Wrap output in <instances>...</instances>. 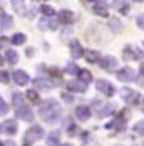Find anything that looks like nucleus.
Masks as SVG:
<instances>
[{
  "instance_id": "f257e3e1",
  "label": "nucleus",
  "mask_w": 144,
  "mask_h": 146,
  "mask_svg": "<svg viewBox=\"0 0 144 146\" xmlns=\"http://www.w3.org/2000/svg\"><path fill=\"white\" fill-rule=\"evenodd\" d=\"M39 114H40V117H42L45 123L52 124V123H55V121L60 119V116H62V108H60V104L55 99H47L39 108Z\"/></svg>"
},
{
  "instance_id": "f03ea898",
  "label": "nucleus",
  "mask_w": 144,
  "mask_h": 146,
  "mask_svg": "<svg viewBox=\"0 0 144 146\" xmlns=\"http://www.w3.org/2000/svg\"><path fill=\"white\" fill-rule=\"evenodd\" d=\"M92 109L96 111L97 117H106L114 111V104L112 102H104V101H99V99H94L92 101Z\"/></svg>"
},
{
  "instance_id": "7ed1b4c3",
  "label": "nucleus",
  "mask_w": 144,
  "mask_h": 146,
  "mask_svg": "<svg viewBox=\"0 0 144 146\" xmlns=\"http://www.w3.org/2000/svg\"><path fill=\"white\" fill-rule=\"evenodd\" d=\"M122 57L126 59V60H139V59L144 57V52L143 50H139L137 47H132V45H126L124 49H122Z\"/></svg>"
},
{
  "instance_id": "20e7f679",
  "label": "nucleus",
  "mask_w": 144,
  "mask_h": 146,
  "mask_svg": "<svg viewBox=\"0 0 144 146\" xmlns=\"http://www.w3.org/2000/svg\"><path fill=\"white\" fill-rule=\"evenodd\" d=\"M42 136H44V129L40 126H32L29 131L25 133V143L30 145V143H34V141H39Z\"/></svg>"
},
{
  "instance_id": "39448f33",
  "label": "nucleus",
  "mask_w": 144,
  "mask_h": 146,
  "mask_svg": "<svg viewBox=\"0 0 144 146\" xmlns=\"http://www.w3.org/2000/svg\"><path fill=\"white\" fill-rule=\"evenodd\" d=\"M117 79L122 82H132L136 81V71L131 67H122L121 71H117Z\"/></svg>"
},
{
  "instance_id": "423d86ee",
  "label": "nucleus",
  "mask_w": 144,
  "mask_h": 146,
  "mask_svg": "<svg viewBox=\"0 0 144 146\" xmlns=\"http://www.w3.org/2000/svg\"><path fill=\"white\" fill-rule=\"evenodd\" d=\"M96 89H97V91H101L102 94H106V96H114V92H116V88H114V86H112L111 82L104 81V79L96 81Z\"/></svg>"
},
{
  "instance_id": "0eeeda50",
  "label": "nucleus",
  "mask_w": 144,
  "mask_h": 146,
  "mask_svg": "<svg viewBox=\"0 0 144 146\" xmlns=\"http://www.w3.org/2000/svg\"><path fill=\"white\" fill-rule=\"evenodd\" d=\"M99 64H101V67L104 69V71H109V72H112V71L117 69V60H116V57H112V56L102 57Z\"/></svg>"
},
{
  "instance_id": "6e6552de",
  "label": "nucleus",
  "mask_w": 144,
  "mask_h": 146,
  "mask_svg": "<svg viewBox=\"0 0 144 146\" xmlns=\"http://www.w3.org/2000/svg\"><path fill=\"white\" fill-rule=\"evenodd\" d=\"M121 96L126 102H131V104H136V101H139V94L131 88H124L121 91Z\"/></svg>"
},
{
  "instance_id": "1a4fd4ad",
  "label": "nucleus",
  "mask_w": 144,
  "mask_h": 146,
  "mask_svg": "<svg viewBox=\"0 0 144 146\" xmlns=\"http://www.w3.org/2000/svg\"><path fill=\"white\" fill-rule=\"evenodd\" d=\"M15 114L20 117V119H24V121H34V113H32V109H30L29 106H20V108H17V111H15Z\"/></svg>"
},
{
  "instance_id": "9d476101",
  "label": "nucleus",
  "mask_w": 144,
  "mask_h": 146,
  "mask_svg": "<svg viewBox=\"0 0 144 146\" xmlns=\"http://www.w3.org/2000/svg\"><path fill=\"white\" fill-rule=\"evenodd\" d=\"M67 89L72 91V92H86L87 91V82L84 81H69L67 82Z\"/></svg>"
},
{
  "instance_id": "9b49d317",
  "label": "nucleus",
  "mask_w": 144,
  "mask_h": 146,
  "mask_svg": "<svg viewBox=\"0 0 144 146\" xmlns=\"http://www.w3.org/2000/svg\"><path fill=\"white\" fill-rule=\"evenodd\" d=\"M35 88L42 89V91H52L54 89V81L45 79V77H39V79H35Z\"/></svg>"
},
{
  "instance_id": "f8f14e48",
  "label": "nucleus",
  "mask_w": 144,
  "mask_h": 146,
  "mask_svg": "<svg viewBox=\"0 0 144 146\" xmlns=\"http://www.w3.org/2000/svg\"><path fill=\"white\" fill-rule=\"evenodd\" d=\"M107 129H114V131H121V129H124L126 128V117H116L114 121H111V123H107V126H106Z\"/></svg>"
},
{
  "instance_id": "ddd939ff",
  "label": "nucleus",
  "mask_w": 144,
  "mask_h": 146,
  "mask_svg": "<svg viewBox=\"0 0 144 146\" xmlns=\"http://www.w3.org/2000/svg\"><path fill=\"white\" fill-rule=\"evenodd\" d=\"M2 131L5 133V134H9V136H12L17 133V121L15 119H7L3 124H2Z\"/></svg>"
},
{
  "instance_id": "4468645a",
  "label": "nucleus",
  "mask_w": 144,
  "mask_h": 146,
  "mask_svg": "<svg viewBox=\"0 0 144 146\" xmlns=\"http://www.w3.org/2000/svg\"><path fill=\"white\" fill-rule=\"evenodd\" d=\"M10 3H12V7H14L15 14L18 15H24V17H27V7H25V0H10Z\"/></svg>"
},
{
  "instance_id": "2eb2a0df",
  "label": "nucleus",
  "mask_w": 144,
  "mask_h": 146,
  "mask_svg": "<svg viewBox=\"0 0 144 146\" xmlns=\"http://www.w3.org/2000/svg\"><path fill=\"white\" fill-rule=\"evenodd\" d=\"M12 77H14L15 84H18V86L29 84V76H27V72H24V71H15V72L12 74Z\"/></svg>"
},
{
  "instance_id": "dca6fc26",
  "label": "nucleus",
  "mask_w": 144,
  "mask_h": 146,
  "mask_svg": "<svg viewBox=\"0 0 144 146\" xmlns=\"http://www.w3.org/2000/svg\"><path fill=\"white\" fill-rule=\"evenodd\" d=\"M84 57H86L87 62H90V64H96V62H99V60H101V54H99L97 50L87 49V50H84Z\"/></svg>"
},
{
  "instance_id": "f3484780",
  "label": "nucleus",
  "mask_w": 144,
  "mask_h": 146,
  "mask_svg": "<svg viewBox=\"0 0 144 146\" xmlns=\"http://www.w3.org/2000/svg\"><path fill=\"white\" fill-rule=\"evenodd\" d=\"M75 116H77V119H81V121H87L90 117V109L87 106H77Z\"/></svg>"
},
{
  "instance_id": "a211bd4d",
  "label": "nucleus",
  "mask_w": 144,
  "mask_h": 146,
  "mask_svg": "<svg viewBox=\"0 0 144 146\" xmlns=\"http://www.w3.org/2000/svg\"><path fill=\"white\" fill-rule=\"evenodd\" d=\"M72 20H74V14H72L71 10H60L59 12V22L60 24H72Z\"/></svg>"
},
{
  "instance_id": "6ab92c4d",
  "label": "nucleus",
  "mask_w": 144,
  "mask_h": 146,
  "mask_svg": "<svg viewBox=\"0 0 144 146\" xmlns=\"http://www.w3.org/2000/svg\"><path fill=\"white\" fill-rule=\"evenodd\" d=\"M107 25H109V29L112 30L114 34H119V32H122V22H121L119 19H116V17H112V19H109Z\"/></svg>"
},
{
  "instance_id": "aec40b11",
  "label": "nucleus",
  "mask_w": 144,
  "mask_h": 146,
  "mask_svg": "<svg viewBox=\"0 0 144 146\" xmlns=\"http://www.w3.org/2000/svg\"><path fill=\"white\" fill-rule=\"evenodd\" d=\"M71 56H72L74 59H79L81 56H84V52H82V47H81V44H79L77 40L71 42Z\"/></svg>"
},
{
  "instance_id": "412c9836",
  "label": "nucleus",
  "mask_w": 144,
  "mask_h": 146,
  "mask_svg": "<svg viewBox=\"0 0 144 146\" xmlns=\"http://www.w3.org/2000/svg\"><path fill=\"white\" fill-rule=\"evenodd\" d=\"M5 59H7V64H17L18 62V54H17V50L14 49H7V52H5Z\"/></svg>"
},
{
  "instance_id": "4be33fe9",
  "label": "nucleus",
  "mask_w": 144,
  "mask_h": 146,
  "mask_svg": "<svg viewBox=\"0 0 144 146\" xmlns=\"http://www.w3.org/2000/svg\"><path fill=\"white\" fill-rule=\"evenodd\" d=\"M59 143H60V133L52 131L49 134V138H47V145L49 146H59Z\"/></svg>"
},
{
  "instance_id": "5701e85b",
  "label": "nucleus",
  "mask_w": 144,
  "mask_h": 146,
  "mask_svg": "<svg viewBox=\"0 0 144 146\" xmlns=\"http://www.w3.org/2000/svg\"><path fill=\"white\" fill-rule=\"evenodd\" d=\"M92 12H94L96 15H99V17H107V15H109V9H107L106 5L97 3V5H94V7H92Z\"/></svg>"
},
{
  "instance_id": "b1692460",
  "label": "nucleus",
  "mask_w": 144,
  "mask_h": 146,
  "mask_svg": "<svg viewBox=\"0 0 144 146\" xmlns=\"http://www.w3.org/2000/svg\"><path fill=\"white\" fill-rule=\"evenodd\" d=\"M12 27V17L10 15H3V17H0V30H7Z\"/></svg>"
},
{
  "instance_id": "393cba45",
  "label": "nucleus",
  "mask_w": 144,
  "mask_h": 146,
  "mask_svg": "<svg viewBox=\"0 0 144 146\" xmlns=\"http://www.w3.org/2000/svg\"><path fill=\"white\" fill-rule=\"evenodd\" d=\"M27 98H29V101L32 104H39L40 102V96H39V92L35 89H30L29 92H27Z\"/></svg>"
},
{
  "instance_id": "a878e982",
  "label": "nucleus",
  "mask_w": 144,
  "mask_h": 146,
  "mask_svg": "<svg viewBox=\"0 0 144 146\" xmlns=\"http://www.w3.org/2000/svg\"><path fill=\"white\" fill-rule=\"evenodd\" d=\"M114 5L117 7V10L121 12V14H129V5L127 3H124V2H121V0H116L114 2Z\"/></svg>"
},
{
  "instance_id": "bb28decb",
  "label": "nucleus",
  "mask_w": 144,
  "mask_h": 146,
  "mask_svg": "<svg viewBox=\"0 0 144 146\" xmlns=\"http://www.w3.org/2000/svg\"><path fill=\"white\" fill-rule=\"evenodd\" d=\"M55 27H57V25H55L52 20H42V22L39 24V29H40V30H47V29H52V30H54Z\"/></svg>"
},
{
  "instance_id": "cd10ccee",
  "label": "nucleus",
  "mask_w": 144,
  "mask_h": 146,
  "mask_svg": "<svg viewBox=\"0 0 144 146\" xmlns=\"http://www.w3.org/2000/svg\"><path fill=\"white\" fill-rule=\"evenodd\" d=\"M12 44L14 45H22V44H25V35L24 34H15L14 37H12Z\"/></svg>"
},
{
  "instance_id": "c85d7f7f",
  "label": "nucleus",
  "mask_w": 144,
  "mask_h": 146,
  "mask_svg": "<svg viewBox=\"0 0 144 146\" xmlns=\"http://www.w3.org/2000/svg\"><path fill=\"white\" fill-rule=\"evenodd\" d=\"M40 12H42L45 17H54V15H55V10H54L50 5H42V7H40Z\"/></svg>"
},
{
  "instance_id": "c756f323",
  "label": "nucleus",
  "mask_w": 144,
  "mask_h": 146,
  "mask_svg": "<svg viewBox=\"0 0 144 146\" xmlns=\"http://www.w3.org/2000/svg\"><path fill=\"white\" fill-rule=\"evenodd\" d=\"M79 76H81V81H84V82H90V81H92V74L89 72L87 69H82V71L79 72Z\"/></svg>"
},
{
  "instance_id": "7c9ffc66",
  "label": "nucleus",
  "mask_w": 144,
  "mask_h": 146,
  "mask_svg": "<svg viewBox=\"0 0 144 146\" xmlns=\"http://www.w3.org/2000/svg\"><path fill=\"white\" fill-rule=\"evenodd\" d=\"M12 99H14V104L17 108H20V106H24V96L22 94H18V92H14V96H12Z\"/></svg>"
},
{
  "instance_id": "2f4dec72",
  "label": "nucleus",
  "mask_w": 144,
  "mask_h": 146,
  "mask_svg": "<svg viewBox=\"0 0 144 146\" xmlns=\"http://www.w3.org/2000/svg\"><path fill=\"white\" fill-rule=\"evenodd\" d=\"M65 71H67L69 74H72V76H75V74L81 72V69H79V67H77V66H75L74 62H71V64H69V66L65 67Z\"/></svg>"
},
{
  "instance_id": "473e14b6",
  "label": "nucleus",
  "mask_w": 144,
  "mask_h": 146,
  "mask_svg": "<svg viewBox=\"0 0 144 146\" xmlns=\"http://www.w3.org/2000/svg\"><path fill=\"white\" fill-rule=\"evenodd\" d=\"M134 131L137 133V134H141V136H144V119L143 121H139V123H136Z\"/></svg>"
},
{
  "instance_id": "72a5a7b5",
  "label": "nucleus",
  "mask_w": 144,
  "mask_h": 146,
  "mask_svg": "<svg viewBox=\"0 0 144 146\" xmlns=\"http://www.w3.org/2000/svg\"><path fill=\"white\" fill-rule=\"evenodd\" d=\"M9 81H10V76H9V72L0 71V82H2V84H9Z\"/></svg>"
},
{
  "instance_id": "f704fd0d",
  "label": "nucleus",
  "mask_w": 144,
  "mask_h": 146,
  "mask_svg": "<svg viewBox=\"0 0 144 146\" xmlns=\"http://www.w3.org/2000/svg\"><path fill=\"white\" fill-rule=\"evenodd\" d=\"M7 111H9V106H7V102L0 98V114H7Z\"/></svg>"
},
{
  "instance_id": "c9c22d12",
  "label": "nucleus",
  "mask_w": 144,
  "mask_h": 146,
  "mask_svg": "<svg viewBox=\"0 0 144 146\" xmlns=\"http://www.w3.org/2000/svg\"><path fill=\"white\" fill-rule=\"evenodd\" d=\"M136 24H137L139 29H144V15H139V17L136 19Z\"/></svg>"
},
{
  "instance_id": "e433bc0d",
  "label": "nucleus",
  "mask_w": 144,
  "mask_h": 146,
  "mask_svg": "<svg viewBox=\"0 0 144 146\" xmlns=\"http://www.w3.org/2000/svg\"><path fill=\"white\" fill-rule=\"evenodd\" d=\"M69 126H71V129H67V131H69V134H71V136H75V134H77V126L71 124V121H69Z\"/></svg>"
},
{
  "instance_id": "4c0bfd02",
  "label": "nucleus",
  "mask_w": 144,
  "mask_h": 146,
  "mask_svg": "<svg viewBox=\"0 0 144 146\" xmlns=\"http://www.w3.org/2000/svg\"><path fill=\"white\" fill-rule=\"evenodd\" d=\"M62 99H64V101H67L69 104H71V102H74V98H72L71 94H67V92H64V94H62Z\"/></svg>"
},
{
  "instance_id": "58836bf2",
  "label": "nucleus",
  "mask_w": 144,
  "mask_h": 146,
  "mask_svg": "<svg viewBox=\"0 0 144 146\" xmlns=\"http://www.w3.org/2000/svg\"><path fill=\"white\" fill-rule=\"evenodd\" d=\"M50 72L54 74V76H55V77H57V79H60V71H59V69H52V71H50Z\"/></svg>"
},
{
  "instance_id": "ea45409f",
  "label": "nucleus",
  "mask_w": 144,
  "mask_h": 146,
  "mask_svg": "<svg viewBox=\"0 0 144 146\" xmlns=\"http://www.w3.org/2000/svg\"><path fill=\"white\" fill-rule=\"evenodd\" d=\"M3 15H5V12H3V9L0 7V17H3Z\"/></svg>"
},
{
  "instance_id": "a19ab883",
  "label": "nucleus",
  "mask_w": 144,
  "mask_h": 146,
  "mask_svg": "<svg viewBox=\"0 0 144 146\" xmlns=\"http://www.w3.org/2000/svg\"><path fill=\"white\" fill-rule=\"evenodd\" d=\"M141 74H143V76H144V62H143V64H141Z\"/></svg>"
},
{
  "instance_id": "79ce46f5",
  "label": "nucleus",
  "mask_w": 144,
  "mask_h": 146,
  "mask_svg": "<svg viewBox=\"0 0 144 146\" xmlns=\"http://www.w3.org/2000/svg\"><path fill=\"white\" fill-rule=\"evenodd\" d=\"M3 64V57H2V54H0V66Z\"/></svg>"
},
{
  "instance_id": "37998d69",
  "label": "nucleus",
  "mask_w": 144,
  "mask_h": 146,
  "mask_svg": "<svg viewBox=\"0 0 144 146\" xmlns=\"http://www.w3.org/2000/svg\"><path fill=\"white\" fill-rule=\"evenodd\" d=\"M60 146H72V145H69V143H65V145H60Z\"/></svg>"
},
{
  "instance_id": "c03bdc74",
  "label": "nucleus",
  "mask_w": 144,
  "mask_h": 146,
  "mask_svg": "<svg viewBox=\"0 0 144 146\" xmlns=\"http://www.w3.org/2000/svg\"><path fill=\"white\" fill-rule=\"evenodd\" d=\"M141 109H143V111H144V102H143V104H141Z\"/></svg>"
},
{
  "instance_id": "a18cd8bd",
  "label": "nucleus",
  "mask_w": 144,
  "mask_h": 146,
  "mask_svg": "<svg viewBox=\"0 0 144 146\" xmlns=\"http://www.w3.org/2000/svg\"><path fill=\"white\" fill-rule=\"evenodd\" d=\"M132 2H144V0H132Z\"/></svg>"
},
{
  "instance_id": "49530a36",
  "label": "nucleus",
  "mask_w": 144,
  "mask_h": 146,
  "mask_svg": "<svg viewBox=\"0 0 144 146\" xmlns=\"http://www.w3.org/2000/svg\"><path fill=\"white\" fill-rule=\"evenodd\" d=\"M89 2H99V0H89Z\"/></svg>"
},
{
  "instance_id": "de8ad7c7",
  "label": "nucleus",
  "mask_w": 144,
  "mask_h": 146,
  "mask_svg": "<svg viewBox=\"0 0 144 146\" xmlns=\"http://www.w3.org/2000/svg\"><path fill=\"white\" fill-rule=\"evenodd\" d=\"M0 128H2V126H0ZM0 131H2V129H0Z\"/></svg>"
},
{
  "instance_id": "09e8293b",
  "label": "nucleus",
  "mask_w": 144,
  "mask_h": 146,
  "mask_svg": "<svg viewBox=\"0 0 144 146\" xmlns=\"http://www.w3.org/2000/svg\"><path fill=\"white\" fill-rule=\"evenodd\" d=\"M0 146H2V143H0Z\"/></svg>"
},
{
  "instance_id": "8fccbe9b",
  "label": "nucleus",
  "mask_w": 144,
  "mask_h": 146,
  "mask_svg": "<svg viewBox=\"0 0 144 146\" xmlns=\"http://www.w3.org/2000/svg\"><path fill=\"white\" fill-rule=\"evenodd\" d=\"M143 45H144V42H143Z\"/></svg>"
}]
</instances>
